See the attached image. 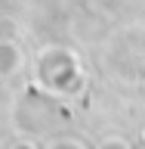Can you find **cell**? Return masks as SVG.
I'll list each match as a JSON object with an SVG mask.
<instances>
[{"instance_id": "cell-1", "label": "cell", "mask_w": 145, "mask_h": 149, "mask_svg": "<svg viewBox=\"0 0 145 149\" xmlns=\"http://www.w3.org/2000/svg\"><path fill=\"white\" fill-rule=\"evenodd\" d=\"M102 149H124V143H118V140H108V143H105Z\"/></svg>"}]
</instances>
